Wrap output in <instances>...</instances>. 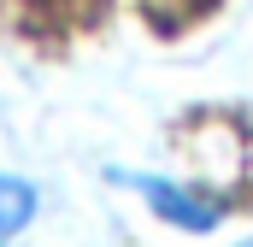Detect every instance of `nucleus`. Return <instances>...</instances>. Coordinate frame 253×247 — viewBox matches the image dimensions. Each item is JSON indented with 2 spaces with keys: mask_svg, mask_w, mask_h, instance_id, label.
<instances>
[{
  "mask_svg": "<svg viewBox=\"0 0 253 247\" xmlns=\"http://www.w3.org/2000/svg\"><path fill=\"white\" fill-rule=\"evenodd\" d=\"M112 183L135 188L165 224H177V230H212L224 212H218V200H206V194H194L183 183H165V177H147V171H112Z\"/></svg>",
  "mask_w": 253,
  "mask_h": 247,
  "instance_id": "nucleus-1",
  "label": "nucleus"
},
{
  "mask_svg": "<svg viewBox=\"0 0 253 247\" xmlns=\"http://www.w3.org/2000/svg\"><path fill=\"white\" fill-rule=\"evenodd\" d=\"M30 218H36V188L24 177H0V242L18 236Z\"/></svg>",
  "mask_w": 253,
  "mask_h": 247,
  "instance_id": "nucleus-2",
  "label": "nucleus"
},
{
  "mask_svg": "<svg viewBox=\"0 0 253 247\" xmlns=\"http://www.w3.org/2000/svg\"><path fill=\"white\" fill-rule=\"evenodd\" d=\"M248 247H253V242H248Z\"/></svg>",
  "mask_w": 253,
  "mask_h": 247,
  "instance_id": "nucleus-3",
  "label": "nucleus"
}]
</instances>
